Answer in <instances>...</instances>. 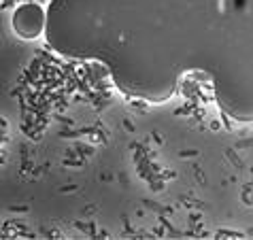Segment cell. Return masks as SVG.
<instances>
[{
    "instance_id": "1",
    "label": "cell",
    "mask_w": 253,
    "mask_h": 240,
    "mask_svg": "<svg viewBox=\"0 0 253 240\" xmlns=\"http://www.w3.org/2000/svg\"><path fill=\"white\" fill-rule=\"evenodd\" d=\"M45 9L39 2H24L13 11L11 26L15 34L24 40H34L45 32Z\"/></svg>"
}]
</instances>
